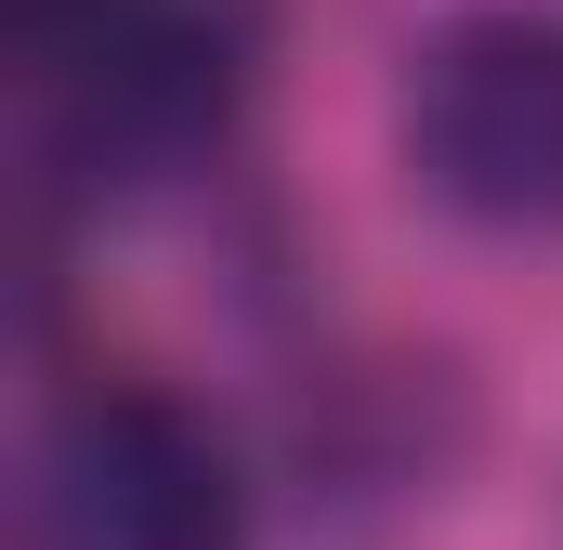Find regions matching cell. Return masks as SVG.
I'll return each mask as SVG.
<instances>
[{
	"label": "cell",
	"instance_id": "6da1fadb",
	"mask_svg": "<svg viewBox=\"0 0 563 550\" xmlns=\"http://www.w3.org/2000/svg\"><path fill=\"white\" fill-rule=\"evenodd\" d=\"M53 132L106 170H170L236 132L263 79V0H26Z\"/></svg>",
	"mask_w": 563,
	"mask_h": 550
},
{
	"label": "cell",
	"instance_id": "7a4b0ae2",
	"mask_svg": "<svg viewBox=\"0 0 563 550\" xmlns=\"http://www.w3.org/2000/svg\"><path fill=\"white\" fill-rule=\"evenodd\" d=\"M407 170L485 237H563V13H472L407 79Z\"/></svg>",
	"mask_w": 563,
	"mask_h": 550
},
{
	"label": "cell",
	"instance_id": "3957f363",
	"mask_svg": "<svg viewBox=\"0 0 563 550\" xmlns=\"http://www.w3.org/2000/svg\"><path fill=\"white\" fill-rule=\"evenodd\" d=\"M40 550H250L236 446L157 381H92L40 446Z\"/></svg>",
	"mask_w": 563,
	"mask_h": 550
}]
</instances>
